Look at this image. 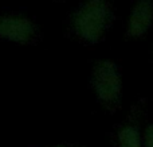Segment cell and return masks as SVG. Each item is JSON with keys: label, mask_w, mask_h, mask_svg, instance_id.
Returning <instances> with one entry per match:
<instances>
[{"label": "cell", "mask_w": 153, "mask_h": 147, "mask_svg": "<svg viewBox=\"0 0 153 147\" xmlns=\"http://www.w3.org/2000/svg\"><path fill=\"white\" fill-rule=\"evenodd\" d=\"M144 147H153V124H148L143 131Z\"/></svg>", "instance_id": "6"}, {"label": "cell", "mask_w": 153, "mask_h": 147, "mask_svg": "<svg viewBox=\"0 0 153 147\" xmlns=\"http://www.w3.org/2000/svg\"><path fill=\"white\" fill-rule=\"evenodd\" d=\"M45 147H67L65 145H53V146H45Z\"/></svg>", "instance_id": "7"}, {"label": "cell", "mask_w": 153, "mask_h": 147, "mask_svg": "<svg viewBox=\"0 0 153 147\" xmlns=\"http://www.w3.org/2000/svg\"><path fill=\"white\" fill-rule=\"evenodd\" d=\"M90 85L103 110L116 112L122 103L124 84L118 65L111 59H98L90 72Z\"/></svg>", "instance_id": "2"}, {"label": "cell", "mask_w": 153, "mask_h": 147, "mask_svg": "<svg viewBox=\"0 0 153 147\" xmlns=\"http://www.w3.org/2000/svg\"><path fill=\"white\" fill-rule=\"evenodd\" d=\"M117 147H144L143 131L134 120L124 123L117 131Z\"/></svg>", "instance_id": "5"}, {"label": "cell", "mask_w": 153, "mask_h": 147, "mask_svg": "<svg viewBox=\"0 0 153 147\" xmlns=\"http://www.w3.org/2000/svg\"><path fill=\"white\" fill-rule=\"evenodd\" d=\"M38 37V27L24 14H0V39L15 43H31Z\"/></svg>", "instance_id": "3"}, {"label": "cell", "mask_w": 153, "mask_h": 147, "mask_svg": "<svg viewBox=\"0 0 153 147\" xmlns=\"http://www.w3.org/2000/svg\"><path fill=\"white\" fill-rule=\"evenodd\" d=\"M153 27V0H136L129 11L125 26L128 39H141Z\"/></svg>", "instance_id": "4"}, {"label": "cell", "mask_w": 153, "mask_h": 147, "mask_svg": "<svg viewBox=\"0 0 153 147\" xmlns=\"http://www.w3.org/2000/svg\"><path fill=\"white\" fill-rule=\"evenodd\" d=\"M114 18L109 0H83L70 19L71 31L86 43H97L106 35Z\"/></svg>", "instance_id": "1"}]
</instances>
